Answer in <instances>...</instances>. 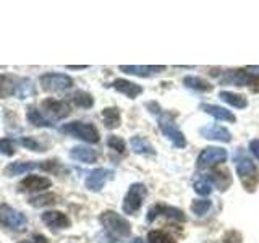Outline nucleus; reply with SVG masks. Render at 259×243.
Returning <instances> with one entry per match:
<instances>
[{
  "instance_id": "obj_1",
  "label": "nucleus",
  "mask_w": 259,
  "mask_h": 243,
  "mask_svg": "<svg viewBox=\"0 0 259 243\" xmlns=\"http://www.w3.org/2000/svg\"><path fill=\"white\" fill-rule=\"evenodd\" d=\"M99 221L104 225V229L117 238L130 237V233H132V225H130V222L125 217L117 214L115 211H104L99 217Z\"/></svg>"
},
{
  "instance_id": "obj_2",
  "label": "nucleus",
  "mask_w": 259,
  "mask_h": 243,
  "mask_svg": "<svg viewBox=\"0 0 259 243\" xmlns=\"http://www.w3.org/2000/svg\"><path fill=\"white\" fill-rule=\"evenodd\" d=\"M60 132L91 144H96L99 141V132H97V128L93 124H86V122H71V124L63 125L60 128Z\"/></svg>"
},
{
  "instance_id": "obj_3",
  "label": "nucleus",
  "mask_w": 259,
  "mask_h": 243,
  "mask_svg": "<svg viewBox=\"0 0 259 243\" xmlns=\"http://www.w3.org/2000/svg\"><path fill=\"white\" fill-rule=\"evenodd\" d=\"M157 122H159L160 132L164 133V136H167L170 141H172L174 146H177V148H185V146H186V138H185V135L180 132V130L177 128L172 113L160 110L157 113Z\"/></svg>"
},
{
  "instance_id": "obj_4",
  "label": "nucleus",
  "mask_w": 259,
  "mask_h": 243,
  "mask_svg": "<svg viewBox=\"0 0 259 243\" xmlns=\"http://www.w3.org/2000/svg\"><path fill=\"white\" fill-rule=\"evenodd\" d=\"M148 194V188L143 183H133L130 186L128 193L125 194L123 199V211L125 214H135L140 211V208L143 206V201Z\"/></svg>"
},
{
  "instance_id": "obj_5",
  "label": "nucleus",
  "mask_w": 259,
  "mask_h": 243,
  "mask_svg": "<svg viewBox=\"0 0 259 243\" xmlns=\"http://www.w3.org/2000/svg\"><path fill=\"white\" fill-rule=\"evenodd\" d=\"M39 83L44 91L59 93L73 86V78H70L68 75H63V73H44L39 78Z\"/></svg>"
},
{
  "instance_id": "obj_6",
  "label": "nucleus",
  "mask_w": 259,
  "mask_h": 243,
  "mask_svg": "<svg viewBox=\"0 0 259 243\" xmlns=\"http://www.w3.org/2000/svg\"><path fill=\"white\" fill-rule=\"evenodd\" d=\"M0 222H2L5 227H8L10 230H24L26 227V216L20 211L13 209L12 206L8 205H2L0 206Z\"/></svg>"
},
{
  "instance_id": "obj_7",
  "label": "nucleus",
  "mask_w": 259,
  "mask_h": 243,
  "mask_svg": "<svg viewBox=\"0 0 259 243\" xmlns=\"http://www.w3.org/2000/svg\"><path fill=\"white\" fill-rule=\"evenodd\" d=\"M40 109L44 110V113L49 117V120H62L65 117L70 115V105L67 101H55V99H46L42 101Z\"/></svg>"
},
{
  "instance_id": "obj_8",
  "label": "nucleus",
  "mask_w": 259,
  "mask_h": 243,
  "mask_svg": "<svg viewBox=\"0 0 259 243\" xmlns=\"http://www.w3.org/2000/svg\"><path fill=\"white\" fill-rule=\"evenodd\" d=\"M227 159V151L222 148H206L199 154L198 157V167H210V166H215V164H221Z\"/></svg>"
},
{
  "instance_id": "obj_9",
  "label": "nucleus",
  "mask_w": 259,
  "mask_h": 243,
  "mask_svg": "<svg viewBox=\"0 0 259 243\" xmlns=\"http://www.w3.org/2000/svg\"><path fill=\"white\" fill-rule=\"evenodd\" d=\"M222 83H230L235 86H251L257 83V78L245 70H229L222 78Z\"/></svg>"
},
{
  "instance_id": "obj_10",
  "label": "nucleus",
  "mask_w": 259,
  "mask_h": 243,
  "mask_svg": "<svg viewBox=\"0 0 259 243\" xmlns=\"http://www.w3.org/2000/svg\"><path fill=\"white\" fill-rule=\"evenodd\" d=\"M157 216H164V217L174 219V221H180V222H183L186 219L182 209H177V208L167 206V205H156L154 208H151L148 213V221L152 222Z\"/></svg>"
},
{
  "instance_id": "obj_11",
  "label": "nucleus",
  "mask_w": 259,
  "mask_h": 243,
  "mask_svg": "<svg viewBox=\"0 0 259 243\" xmlns=\"http://www.w3.org/2000/svg\"><path fill=\"white\" fill-rule=\"evenodd\" d=\"M199 133L202 138L206 140H214V141H222V143H230L232 141V135L227 128L212 124V125H207L204 128L199 130Z\"/></svg>"
},
{
  "instance_id": "obj_12",
  "label": "nucleus",
  "mask_w": 259,
  "mask_h": 243,
  "mask_svg": "<svg viewBox=\"0 0 259 243\" xmlns=\"http://www.w3.org/2000/svg\"><path fill=\"white\" fill-rule=\"evenodd\" d=\"M112 177V172L107 169H94L93 172H89L86 177V188L91 191H101L104 183L107 182V178Z\"/></svg>"
},
{
  "instance_id": "obj_13",
  "label": "nucleus",
  "mask_w": 259,
  "mask_h": 243,
  "mask_svg": "<svg viewBox=\"0 0 259 243\" xmlns=\"http://www.w3.org/2000/svg\"><path fill=\"white\" fill-rule=\"evenodd\" d=\"M40 219H42V222L47 227H51V229L62 230L70 227V219L63 213H59V211H47V213L40 216Z\"/></svg>"
},
{
  "instance_id": "obj_14",
  "label": "nucleus",
  "mask_w": 259,
  "mask_h": 243,
  "mask_svg": "<svg viewBox=\"0 0 259 243\" xmlns=\"http://www.w3.org/2000/svg\"><path fill=\"white\" fill-rule=\"evenodd\" d=\"M21 83V78L15 75H0V97H10L18 94V88Z\"/></svg>"
},
{
  "instance_id": "obj_15",
  "label": "nucleus",
  "mask_w": 259,
  "mask_h": 243,
  "mask_svg": "<svg viewBox=\"0 0 259 243\" xmlns=\"http://www.w3.org/2000/svg\"><path fill=\"white\" fill-rule=\"evenodd\" d=\"M121 71L128 73V75H136V76H151V75H156V73L164 71L165 67L162 65H121L120 67Z\"/></svg>"
},
{
  "instance_id": "obj_16",
  "label": "nucleus",
  "mask_w": 259,
  "mask_h": 243,
  "mask_svg": "<svg viewBox=\"0 0 259 243\" xmlns=\"http://www.w3.org/2000/svg\"><path fill=\"white\" fill-rule=\"evenodd\" d=\"M112 88L117 89L118 93L125 94L130 99H135V97H138L143 93V88L140 85H136L133 81H128V79H115L112 83Z\"/></svg>"
},
{
  "instance_id": "obj_17",
  "label": "nucleus",
  "mask_w": 259,
  "mask_h": 243,
  "mask_svg": "<svg viewBox=\"0 0 259 243\" xmlns=\"http://www.w3.org/2000/svg\"><path fill=\"white\" fill-rule=\"evenodd\" d=\"M52 182L46 177H39V175H29L24 180H21V186L28 191H40L46 188H51Z\"/></svg>"
},
{
  "instance_id": "obj_18",
  "label": "nucleus",
  "mask_w": 259,
  "mask_h": 243,
  "mask_svg": "<svg viewBox=\"0 0 259 243\" xmlns=\"http://www.w3.org/2000/svg\"><path fill=\"white\" fill-rule=\"evenodd\" d=\"M70 157L78 162H84V164H93L97 160V152L88 146H75L70 151Z\"/></svg>"
},
{
  "instance_id": "obj_19",
  "label": "nucleus",
  "mask_w": 259,
  "mask_h": 243,
  "mask_svg": "<svg viewBox=\"0 0 259 243\" xmlns=\"http://www.w3.org/2000/svg\"><path fill=\"white\" fill-rule=\"evenodd\" d=\"M201 110H204L206 113H209V115H212V117L217 118V120H225V122H235V120H237L230 110H227V109H224V107H219V105L201 104Z\"/></svg>"
},
{
  "instance_id": "obj_20",
  "label": "nucleus",
  "mask_w": 259,
  "mask_h": 243,
  "mask_svg": "<svg viewBox=\"0 0 259 243\" xmlns=\"http://www.w3.org/2000/svg\"><path fill=\"white\" fill-rule=\"evenodd\" d=\"M130 144H132V149L136 154H143V156H154V154H156L154 146L143 136H133L132 140H130Z\"/></svg>"
},
{
  "instance_id": "obj_21",
  "label": "nucleus",
  "mask_w": 259,
  "mask_h": 243,
  "mask_svg": "<svg viewBox=\"0 0 259 243\" xmlns=\"http://www.w3.org/2000/svg\"><path fill=\"white\" fill-rule=\"evenodd\" d=\"M36 167H39V164H36V162H12V164H8L5 167V175L7 177L21 175L29 172V170H34Z\"/></svg>"
},
{
  "instance_id": "obj_22",
  "label": "nucleus",
  "mask_w": 259,
  "mask_h": 243,
  "mask_svg": "<svg viewBox=\"0 0 259 243\" xmlns=\"http://www.w3.org/2000/svg\"><path fill=\"white\" fill-rule=\"evenodd\" d=\"M219 97H221L224 102H227L229 105H232V107H237V109H245L248 105V101L245 96L232 93V91H221Z\"/></svg>"
},
{
  "instance_id": "obj_23",
  "label": "nucleus",
  "mask_w": 259,
  "mask_h": 243,
  "mask_svg": "<svg viewBox=\"0 0 259 243\" xmlns=\"http://www.w3.org/2000/svg\"><path fill=\"white\" fill-rule=\"evenodd\" d=\"M26 118L29 124H32L34 127H46V128H51L54 127V124L51 120H49L46 115H42V112L37 110L36 107H28V112H26Z\"/></svg>"
},
{
  "instance_id": "obj_24",
  "label": "nucleus",
  "mask_w": 259,
  "mask_h": 243,
  "mask_svg": "<svg viewBox=\"0 0 259 243\" xmlns=\"http://www.w3.org/2000/svg\"><path fill=\"white\" fill-rule=\"evenodd\" d=\"M193 188L198 194H201V196H209V194L212 193V188H214V183H212V180H210V175L207 174V175H202V177L196 178L193 183Z\"/></svg>"
},
{
  "instance_id": "obj_25",
  "label": "nucleus",
  "mask_w": 259,
  "mask_h": 243,
  "mask_svg": "<svg viewBox=\"0 0 259 243\" xmlns=\"http://www.w3.org/2000/svg\"><path fill=\"white\" fill-rule=\"evenodd\" d=\"M102 118H104V125L113 130L120 125V110L117 107H107L102 110Z\"/></svg>"
},
{
  "instance_id": "obj_26",
  "label": "nucleus",
  "mask_w": 259,
  "mask_h": 243,
  "mask_svg": "<svg viewBox=\"0 0 259 243\" xmlns=\"http://www.w3.org/2000/svg\"><path fill=\"white\" fill-rule=\"evenodd\" d=\"M183 83L186 88H191V89H196V91H202V93H207L212 89V86H210L206 79H202L199 76H185Z\"/></svg>"
},
{
  "instance_id": "obj_27",
  "label": "nucleus",
  "mask_w": 259,
  "mask_h": 243,
  "mask_svg": "<svg viewBox=\"0 0 259 243\" xmlns=\"http://www.w3.org/2000/svg\"><path fill=\"white\" fill-rule=\"evenodd\" d=\"M237 172H238L240 178L253 177L256 174L254 162L251 160V159H248V157H243V159L237 160Z\"/></svg>"
},
{
  "instance_id": "obj_28",
  "label": "nucleus",
  "mask_w": 259,
  "mask_h": 243,
  "mask_svg": "<svg viewBox=\"0 0 259 243\" xmlns=\"http://www.w3.org/2000/svg\"><path fill=\"white\" fill-rule=\"evenodd\" d=\"M71 101H73V104L78 105L81 109H91L94 105V97L86 91H76L71 96Z\"/></svg>"
},
{
  "instance_id": "obj_29",
  "label": "nucleus",
  "mask_w": 259,
  "mask_h": 243,
  "mask_svg": "<svg viewBox=\"0 0 259 243\" xmlns=\"http://www.w3.org/2000/svg\"><path fill=\"white\" fill-rule=\"evenodd\" d=\"M34 94H36V89H34V85H32V81L29 78H21L16 97H18V99H26V97L34 96Z\"/></svg>"
},
{
  "instance_id": "obj_30",
  "label": "nucleus",
  "mask_w": 259,
  "mask_h": 243,
  "mask_svg": "<svg viewBox=\"0 0 259 243\" xmlns=\"http://www.w3.org/2000/svg\"><path fill=\"white\" fill-rule=\"evenodd\" d=\"M57 202V196L52 193L47 194H40V196H34L29 199V205L34 208H42V206H49V205H55Z\"/></svg>"
},
{
  "instance_id": "obj_31",
  "label": "nucleus",
  "mask_w": 259,
  "mask_h": 243,
  "mask_svg": "<svg viewBox=\"0 0 259 243\" xmlns=\"http://www.w3.org/2000/svg\"><path fill=\"white\" fill-rule=\"evenodd\" d=\"M148 241L149 243H175L170 235H167L162 230H151L148 233Z\"/></svg>"
},
{
  "instance_id": "obj_32",
  "label": "nucleus",
  "mask_w": 259,
  "mask_h": 243,
  "mask_svg": "<svg viewBox=\"0 0 259 243\" xmlns=\"http://www.w3.org/2000/svg\"><path fill=\"white\" fill-rule=\"evenodd\" d=\"M210 206H212L210 199H196V201H193L191 209H193V213L196 216H204L210 209Z\"/></svg>"
},
{
  "instance_id": "obj_33",
  "label": "nucleus",
  "mask_w": 259,
  "mask_h": 243,
  "mask_svg": "<svg viewBox=\"0 0 259 243\" xmlns=\"http://www.w3.org/2000/svg\"><path fill=\"white\" fill-rule=\"evenodd\" d=\"M0 154H4V156H13L15 154V141L10 140V138H2L0 140Z\"/></svg>"
},
{
  "instance_id": "obj_34",
  "label": "nucleus",
  "mask_w": 259,
  "mask_h": 243,
  "mask_svg": "<svg viewBox=\"0 0 259 243\" xmlns=\"http://www.w3.org/2000/svg\"><path fill=\"white\" fill-rule=\"evenodd\" d=\"M20 143L24 146L26 149H31V151H34V152H42V151H46L42 146H40L34 138H28V136H24V138H21L20 140Z\"/></svg>"
},
{
  "instance_id": "obj_35",
  "label": "nucleus",
  "mask_w": 259,
  "mask_h": 243,
  "mask_svg": "<svg viewBox=\"0 0 259 243\" xmlns=\"http://www.w3.org/2000/svg\"><path fill=\"white\" fill-rule=\"evenodd\" d=\"M107 146L109 148H112L113 151H117V152H123L125 151V141L121 140L120 136H109L107 138Z\"/></svg>"
},
{
  "instance_id": "obj_36",
  "label": "nucleus",
  "mask_w": 259,
  "mask_h": 243,
  "mask_svg": "<svg viewBox=\"0 0 259 243\" xmlns=\"http://www.w3.org/2000/svg\"><path fill=\"white\" fill-rule=\"evenodd\" d=\"M249 151L254 154V156L259 159V140H253L249 141Z\"/></svg>"
},
{
  "instance_id": "obj_37",
  "label": "nucleus",
  "mask_w": 259,
  "mask_h": 243,
  "mask_svg": "<svg viewBox=\"0 0 259 243\" xmlns=\"http://www.w3.org/2000/svg\"><path fill=\"white\" fill-rule=\"evenodd\" d=\"M34 243H51V241H49L44 237V235H36V237H34Z\"/></svg>"
},
{
  "instance_id": "obj_38",
  "label": "nucleus",
  "mask_w": 259,
  "mask_h": 243,
  "mask_svg": "<svg viewBox=\"0 0 259 243\" xmlns=\"http://www.w3.org/2000/svg\"><path fill=\"white\" fill-rule=\"evenodd\" d=\"M67 68L68 70H83V68H88V65H68Z\"/></svg>"
},
{
  "instance_id": "obj_39",
  "label": "nucleus",
  "mask_w": 259,
  "mask_h": 243,
  "mask_svg": "<svg viewBox=\"0 0 259 243\" xmlns=\"http://www.w3.org/2000/svg\"><path fill=\"white\" fill-rule=\"evenodd\" d=\"M132 243H144V240L138 237V238H133V240H132Z\"/></svg>"
},
{
  "instance_id": "obj_40",
  "label": "nucleus",
  "mask_w": 259,
  "mask_h": 243,
  "mask_svg": "<svg viewBox=\"0 0 259 243\" xmlns=\"http://www.w3.org/2000/svg\"><path fill=\"white\" fill-rule=\"evenodd\" d=\"M20 243H31V241H20Z\"/></svg>"
}]
</instances>
